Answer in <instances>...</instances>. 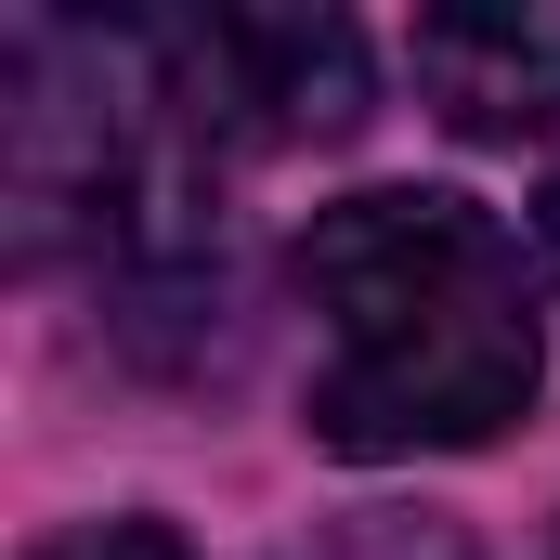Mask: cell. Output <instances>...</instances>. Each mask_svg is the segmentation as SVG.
I'll return each instance as SVG.
<instances>
[{
  "instance_id": "cell-1",
  "label": "cell",
  "mask_w": 560,
  "mask_h": 560,
  "mask_svg": "<svg viewBox=\"0 0 560 560\" xmlns=\"http://www.w3.org/2000/svg\"><path fill=\"white\" fill-rule=\"evenodd\" d=\"M300 300H313V430L339 456H456L535 405L548 378V326L522 248L469 209V196H339L300 235Z\"/></svg>"
},
{
  "instance_id": "cell-2",
  "label": "cell",
  "mask_w": 560,
  "mask_h": 560,
  "mask_svg": "<svg viewBox=\"0 0 560 560\" xmlns=\"http://www.w3.org/2000/svg\"><path fill=\"white\" fill-rule=\"evenodd\" d=\"M143 39L170 105L235 143H339L365 118V39L339 13H183Z\"/></svg>"
},
{
  "instance_id": "cell-3",
  "label": "cell",
  "mask_w": 560,
  "mask_h": 560,
  "mask_svg": "<svg viewBox=\"0 0 560 560\" xmlns=\"http://www.w3.org/2000/svg\"><path fill=\"white\" fill-rule=\"evenodd\" d=\"M418 79L443 92L456 131H548L560 118V0H482V13H430Z\"/></svg>"
},
{
  "instance_id": "cell-4",
  "label": "cell",
  "mask_w": 560,
  "mask_h": 560,
  "mask_svg": "<svg viewBox=\"0 0 560 560\" xmlns=\"http://www.w3.org/2000/svg\"><path fill=\"white\" fill-rule=\"evenodd\" d=\"M26 560H196L170 522H66L52 548H26Z\"/></svg>"
},
{
  "instance_id": "cell-5",
  "label": "cell",
  "mask_w": 560,
  "mask_h": 560,
  "mask_svg": "<svg viewBox=\"0 0 560 560\" xmlns=\"http://www.w3.org/2000/svg\"><path fill=\"white\" fill-rule=\"evenodd\" d=\"M548 261H560V183H548Z\"/></svg>"
}]
</instances>
